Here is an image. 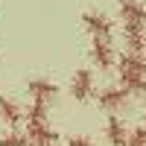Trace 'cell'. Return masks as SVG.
I'll return each mask as SVG.
<instances>
[{"label": "cell", "mask_w": 146, "mask_h": 146, "mask_svg": "<svg viewBox=\"0 0 146 146\" xmlns=\"http://www.w3.org/2000/svg\"><path fill=\"white\" fill-rule=\"evenodd\" d=\"M82 27L91 38H102V41H111V32H114V21L105 15V12H96V9H88L82 12Z\"/></svg>", "instance_id": "cell-2"}, {"label": "cell", "mask_w": 146, "mask_h": 146, "mask_svg": "<svg viewBox=\"0 0 146 146\" xmlns=\"http://www.w3.org/2000/svg\"><path fill=\"white\" fill-rule=\"evenodd\" d=\"M129 105V94L120 88V85H105L100 91V108L105 111H120V108Z\"/></svg>", "instance_id": "cell-6"}, {"label": "cell", "mask_w": 146, "mask_h": 146, "mask_svg": "<svg viewBox=\"0 0 146 146\" xmlns=\"http://www.w3.org/2000/svg\"><path fill=\"white\" fill-rule=\"evenodd\" d=\"M143 126H146V108H143Z\"/></svg>", "instance_id": "cell-16"}, {"label": "cell", "mask_w": 146, "mask_h": 146, "mask_svg": "<svg viewBox=\"0 0 146 146\" xmlns=\"http://www.w3.org/2000/svg\"><path fill=\"white\" fill-rule=\"evenodd\" d=\"M126 146H146V126L129 129V140H126Z\"/></svg>", "instance_id": "cell-14"}, {"label": "cell", "mask_w": 146, "mask_h": 146, "mask_svg": "<svg viewBox=\"0 0 146 146\" xmlns=\"http://www.w3.org/2000/svg\"><path fill=\"white\" fill-rule=\"evenodd\" d=\"M0 146H29V137L15 129V131H6V135L0 137Z\"/></svg>", "instance_id": "cell-13"}, {"label": "cell", "mask_w": 146, "mask_h": 146, "mask_svg": "<svg viewBox=\"0 0 146 146\" xmlns=\"http://www.w3.org/2000/svg\"><path fill=\"white\" fill-rule=\"evenodd\" d=\"M120 21H123V27H131V23H137V27H146V6H143V3H137V0L120 3Z\"/></svg>", "instance_id": "cell-10"}, {"label": "cell", "mask_w": 146, "mask_h": 146, "mask_svg": "<svg viewBox=\"0 0 146 146\" xmlns=\"http://www.w3.org/2000/svg\"><path fill=\"white\" fill-rule=\"evenodd\" d=\"M64 146H96L88 135H70L67 140H64Z\"/></svg>", "instance_id": "cell-15"}, {"label": "cell", "mask_w": 146, "mask_h": 146, "mask_svg": "<svg viewBox=\"0 0 146 146\" xmlns=\"http://www.w3.org/2000/svg\"><path fill=\"white\" fill-rule=\"evenodd\" d=\"M70 96L76 102H88L91 96H94V73L88 67H79L70 76Z\"/></svg>", "instance_id": "cell-3"}, {"label": "cell", "mask_w": 146, "mask_h": 146, "mask_svg": "<svg viewBox=\"0 0 146 146\" xmlns=\"http://www.w3.org/2000/svg\"><path fill=\"white\" fill-rule=\"evenodd\" d=\"M123 38H126L129 53H135V56H143L146 53V27H137V23L123 27Z\"/></svg>", "instance_id": "cell-11"}, {"label": "cell", "mask_w": 146, "mask_h": 146, "mask_svg": "<svg viewBox=\"0 0 146 146\" xmlns=\"http://www.w3.org/2000/svg\"><path fill=\"white\" fill-rule=\"evenodd\" d=\"M120 3H129V0H120Z\"/></svg>", "instance_id": "cell-17"}, {"label": "cell", "mask_w": 146, "mask_h": 146, "mask_svg": "<svg viewBox=\"0 0 146 146\" xmlns=\"http://www.w3.org/2000/svg\"><path fill=\"white\" fill-rule=\"evenodd\" d=\"M91 62L100 67V70H108L117 64V53L111 41H102V38H91Z\"/></svg>", "instance_id": "cell-5"}, {"label": "cell", "mask_w": 146, "mask_h": 146, "mask_svg": "<svg viewBox=\"0 0 146 146\" xmlns=\"http://www.w3.org/2000/svg\"><path fill=\"white\" fill-rule=\"evenodd\" d=\"M27 137L35 146H58V131L50 123H38V126H27Z\"/></svg>", "instance_id": "cell-8"}, {"label": "cell", "mask_w": 146, "mask_h": 146, "mask_svg": "<svg viewBox=\"0 0 146 146\" xmlns=\"http://www.w3.org/2000/svg\"><path fill=\"white\" fill-rule=\"evenodd\" d=\"M29 146H35V143H29Z\"/></svg>", "instance_id": "cell-18"}, {"label": "cell", "mask_w": 146, "mask_h": 146, "mask_svg": "<svg viewBox=\"0 0 146 146\" xmlns=\"http://www.w3.org/2000/svg\"><path fill=\"white\" fill-rule=\"evenodd\" d=\"M117 76H120V88L129 96H143L146 94V58L135 53L117 56Z\"/></svg>", "instance_id": "cell-1"}, {"label": "cell", "mask_w": 146, "mask_h": 146, "mask_svg": "<svg viewBox=\"0 0 146 146\" xmlns=\"http://www.w3.org/2000/svg\"><path fill=\"white\" fill-rule=\"evenodd\" d=\"M143 58H146V53H143Z\"/></svg>", "instance_id": "cell-19"}, {"label": "cell", "mask_w": 146, "mask_h": 146, "mask_svg": "<svg viewBox=\"0 0 146 146\" xmlns=\"http://www.w3.org/2000/svg\"><path fill=\"white\" fill-rule=\"evenodd\" d=\"M23 123H27V126L50 123V114H47V105H44V102H29V108L23 111Z\"/></svg>", "instance_id": "cell-12"}, {"label": "cell", "mask_w": 146, "mask_h": 146, "mask_svg": "<svg viewBox=\"0 0 146 146\" xmlns=\"http://www.w3.org/2000/svg\"><path fill=\"white\" fill-rule=\"evenodd\" d=\"M126 140H129V126L117 114H111L105 120V143L108 146H126Z\"/></svg>", "instance_id": "cell-9"}, {"label": "cell", "mask_w": 146, "mask_h": 146, "mask_svg": "<svg viewBox=\"0 0 146 146\" xmlns=\"http://www.w3.org/2000/svg\"><path fill=\"white\" fill-rule=\"evenodd\" d=\"M0 120L9 126V131H15L23 123V108L12 100V96H6V94H0Z\"/></svg>", "instance_id": "cell-7"}, {"label": "cell", "mask_w": 146, "mask_h": 146, "mask_svg": "<svg viewBox=\"0 0 146 146\" xmlns=\"http://www.w3.org/2000/svg\"><path fill=\"white\" fill-rule=\"evenodd\" d=\"M27 91L32 96V102H44V105H50L56 96H58V85L53 79H44V76H35L27 82Z\"/></svg>", "instance_id": "cell-4"}]
</instances>
